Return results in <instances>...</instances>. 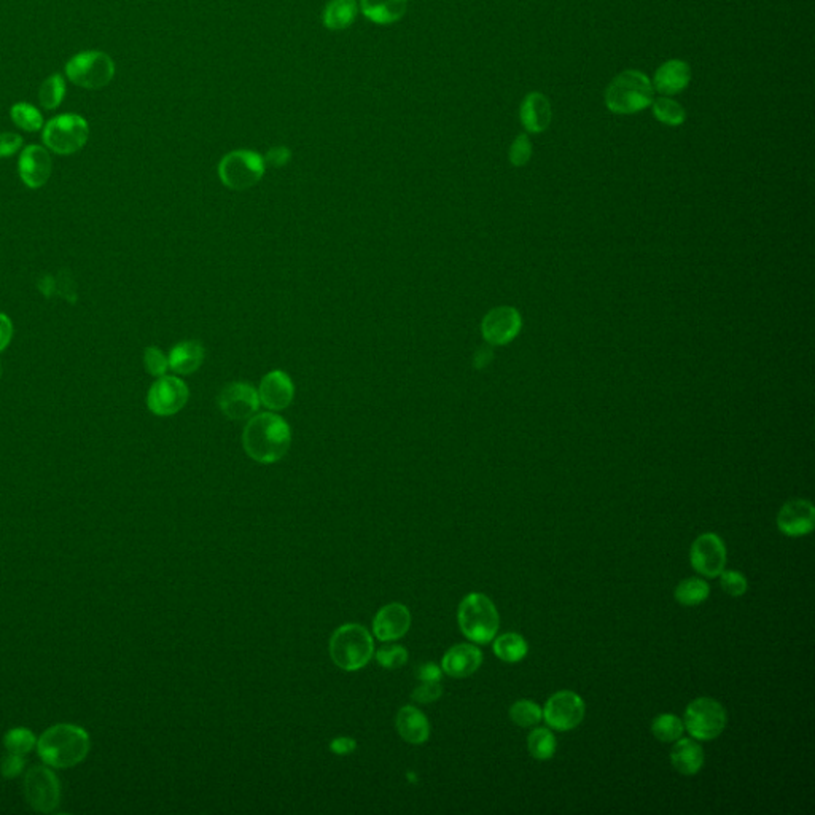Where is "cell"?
I'll use <instances>...</instances> for the list:
<instances>
[{"label":"cell","instance_id":"6da1fadb","mask_svg":"<svg viewBox=\"0 0 815 815\" xmlns=\"http://www.w3.org/2000/svg\"><path fill=\"white\" fill-rule=\"evenodd\" d=\"M292 430L287 421L275 413H257L247 419L243 446L247 456L259 464H275L289 452Z\"/></svg>","mask_w":815,"mask_h":815},{"label":"cell","instance_id":"7a4b0ae2","mask_svg":"<svg viewBox=\"0 0 815 815\" xmlns=\"http://www.w3.org/2000/svg\"><path fill=\"white\" fill-rule=\"evenodd\" d=\"M36 749L42 761L50 768L69 770L88 756L91 739L83 728L61 723L48 728L38 737Z\"/></svg>","mask_w":815,"mask_h":815},{"label":"cell","instance_id":"3957f363","mask_svg":"<svg viewBox=\"0 0 815 815\" xmlns=\"http://www.w3.org/2000/svg\"><path fill=\"white\" fill-rule=\"evenodd\" d=\"M457 622L462 634L473 644L486 645L494 640L500 626L496 604L486 594L470 593L460 602Z\"/></svg>","mask_w":815,"mask_h":815},{"label":"cell","instance_id":"277c9868","mask_svg":"<svg viewBox=\"0 0 815 815\" xmlns=\"http://www.w3.org/2000/svg\"><path fill=\"white\" fill-rule=\"evenodd\" d=\"M653 95L652 82L644 72L624 70L608 85L605 104L613 113L630 115L648 109L653 104Z\"/></svg>","mask_w":815,"mask_h":815},{"label":"cell","instance_id":"5b68a950","mask_svg":"<svg viewBox=\"0 0 815 815\" xmlns=\"http://www.w3.org/2000/svg\"><path fill=\"white\" fill-rule=\"evenodd\" d=\"M375 646L370 632L360 624H344L334 630L330 640V654L342 671H358L373 658Z\"/></svg>","mask_w":815,"mask_h":815},{"label":"cell","instance_id":"8992f818","mask_svg":"<svg viewBox=\"0 0 815 815\" xmlns=\"http://www.w3.org/2000/svg\"><path fill=\"white\" fill-rule=\"evenodd\" d=\"M728 715L725 707L713 697H697L691 701L683 715L685 731L693 739L709 742L717 739L725 731Z\"/></svg>","mask_w":815,"mask_h":815},{"label":"cell","instance_id":"52a82bcc","mask_svg":"<svg viewBox=\"0 0 815 815\" xmlns=\"http://www.w3.org/2000/svg\"><path fill=\"white\" fill-rule=\"evenodd\" d=\"M267 164L263 156L253 150H235L222 158L218 177L230 190L243 192L257 185L265 176Z\"/></svg>","mask_w":815,"mask_h":815},{"label":"cell","instance_id":"ba28073f","mask_svg":"<svg viewBox=\"0 0 815 815\" xmlns=\"http://www.w3.org/2000/svg\"><path fill=\"white\" fill-rule=\"evenodd\" d=\"M67 78L85 89H103L115 77V62L104 52H82L67 61Z\"/></svg>","mask_w":815,"mask_h":815},{"label":"cell","instance_id":"9c48e42d","mask_svg":"<svg viewBox=\"0 0 815 815\" xmlns=\"http://www.w3.org/2000/svg\"><path fill=\"white\" fill-rule=\"evenodd\" d=\"M88 121L77 113H64L50 119L44 128V142L58 155H74L86 145Z\"/></svg>","mask_w":815,"mask_h":815},{"label":"cell","instance_id":"30bf717a","mask_svg":"<svg viewBox=\"0 0 815 815\" xmlns=\"http://www.w3.org/2000/svg\"><path fill=\"white\" fill-rule=\"evenodd\" d=\"M24 798L40 814H52L60 806L61 786L48 766H32L24 776Z\"/></svg>","mask_w":815,"mask_h":815},{"label":"cell","instance_id":"8fae6325","mask_svg":"<svg viewBox=\"0 0 815 815\" xmlns=\"http://www.w3.org/2000/svg\"><path fill=\"white\" fill-rule=\"evenodd\" d=\"M543 720L551 729L567 733L581 725L585 720V701L571 689L557 691L545 703Z\"/></svg>","mask_w":815,"mask_h":815},{"label":"cell","instance_id":"7c38bea8","mask_svg":"<svg viewBox=\"0 0 815 815\" xmlns=\"http://www.w3.org/2000/svg\"><path fill=\"white\" fill-rule=\"evenodd\" d=\"M725 541L715 532H705L693 541L689 549L691 567L705 579H717L727 567Z\"/></svg>","mask_w":815,"mask_h":815},{"label":"cell","instance_id":"4fadbf2b","mask_svg":"<svg viewBox=\"0 0 815 815\" xmlns=\"http://www.w3.org/2000/svg\"><path fill=\"white\" fill-rule=\"evenodd\" d=\"M188 397V386L182 379L164 375L150 387L147 407L155 416L169 417L185 407Z\"/></svg>","mask_w":815,"mask_h":815},{"label":"cell","instance_id":"5bb4252c","mask_svg":"<svg viewBox=\"0 0 815 815\" xmlns=\"http://www.w3.org/2000/svg\"><path fill=\"white\" fill-rule=\"evenodd\" d=\"M217 403L225 417L231 421H244L251 419L259 413V391L247 383H231L223 387Z\"/></svg>","mask_w":815,"mask_h":815},{"label":"cell","instance_id":"9a60e30c","mask_svg":"<svg viewBox=\"0 0 815 815\" xmlns=\"http://www.w3.org/2000/svg\"><path fill=\"white\" fill-rule=\"evenodd\" d=\"M523 326L519 312L512 306H498L490 309L482 324V333L484 340L492 346H504L512 342Z\"/></svg>","mask_w":815,"mask_h":815},{"label":"cell","instance_id":"2e32d148","mask_svg":"<svg viewBox=\"0 0 815 815\" xmlns=\"http://www.w3.org/2000/svg\"><path fill=\"white\" fill-rule=\"evenodd\" d=\"M778 531L786 537H804L815 527L814 504L806 498H794L782 505L778 513Z\"/></svg>","mask_w":815,"mask_h":815},{"label":"cell","instance_id":"e0dca14e","mask_svg":"<svg viewBox=\"0 0 815 815\" xmlns=\"http://www.w3.org/2000/svg\"><path fill=\"white\" fill-rule=\"evenodd\" d=\"M259 391V403L271 411L289 408L295 397V386L289 375L281 370L269 371L263 376Z\"/></svg>","mask_w":815,"mask_h":815},{"label":"cell","instance_id":"ac0fdd59","mask_svg":"<svg viewBox=\"0 0 815 815\" xmlns=\"http://www.w3.org/2000/svg\"><path fill=\"white\" fill-rule=\"evenodd\" d=\"M18 169L24 185L42 188L52 177V156L40 145H29L22 150Z\"/></svg>","mask_w":815,"mask_h":815},{"label":"cell","instance_id":"d6986e66","mask_svg":"<svg viewBox=\"0 0 815 815\" xmlns=\"http://www.w3.org/2000/svg\"><path fill=\"white\" fill-rule=\"evenodd\" d=\"M482 664V653L472 644H459L451 646L443 656L441 671L452 679H467L473 675Z\"/></svg>","mask_w":815,"mask_h":815},{"label":"cell","instance_id":"ffe728a7","mask_svg":"<svg viewBox=\"0 0 815 815\" xmlns=\"http://www.w3.org/2000/svg\"><path fill=\"white\" fill-rule=\"evenodd\" d=\"M411 615L409 610L401 604H389L381 608L378 615L375 616L373 630L375 636L383 642H391L403 638L409 630Z\"/></svg>","mask_w":815,"mask_h":815},{"label":"cell","instance_id":"44dd1931","mask_svg":"<svg viewBox=\"0 0 815 815\" xmlns=\"http://www.w3.org/2000/svg\"><path fill=\"white\" fill-rule=\"evenodd\" d=\"M551 119L553 111L548 97L541 93H529L524 97L519 109V119L527 133L540 134L547 131L551 125Z\"/></svg>","mask_w":815,"mask_h":815},{"label":"cell","instance_id":"7402d4cb","mask_svg":"<svg viewBox=\"0 0 815 815\" xmlns=\"http://www.w3.org/2000/svg\"><path fill=\"white\" fill-rule=\"evenodd\" d=\"M669 758L672 768L682 776H696L697 772L704 768V749L701 747L699 741L693 737H680L679 741H675Z\"/></svg>","mask_w":815,"mask_h":815},{"label":"cell","instance_id":"603a6c76","mask_svg":"<svg viewBox=\"0 0 815 815\" xmlns=\"http://www.w3.org/2000/svg\"><path fill=\"white\" fill-rule=\"evenodd\" d=\"M689 82H691V69L688 64L682 60H671L664 62L656 70L652 85L661 95L672 96V95L682 93L683 89L688 86Z\"/></svg>","mask_w":815,"mask_h":815},{"label":"cell","instance_id":"cb8c5ba5","mask_svg":"<svg viewBox=\"0 0 815 815\" xmlns=\"http://www.w3.org/2000/svg\"><path fill=\"white\" fill-rule=\"evenodd\" d=\"M397 729L405 741L409 744H424L429 739V720L423 712L413 705H407L399 712Z\"/></svg>","mask_w":815,"mask_h":815},{"label":"cell","instance_id":"d4e9b609","mask_svg":"<svg viewBox=\"0 0 815 815\" xmlns=\"http://www.w3.org/2000/svg\"><path fill=\"white\" fill-rule=\"evenodd\" d=\"M204 357H206V352L200 342H178L177 346L172 348L171 354L168 357V362H169V368L174 373L186 376V375H193L194 371L200 370L201 365L204 362Z\"/></svg>","mask_w":815,"mask_h":815},{"label":"cell","instance_id":"484cf974","mask_svg":"<svg viewBox=\"0 0 815 815\" xmlns=\"http://www.w3.org/2000/svg\"><path fill=\"white\" fill-rule=\"evenodd\" d=\"M408 0H360V10L375 24H393L407 13Z\"/></svg>","mask_w":815,"mask_h":815},{"label":"cell","instance_id":"4316f807","mask_svg":"<svg viewBox=\"0 0 815 815\" xmlns=\"http://www.w3.org/2000/svg\"><path fill=\"white\" fill-rule=\"evenodd\" d=\"M358 15L356 0H330L324 8L322 22L326 29H348Z\"/></svg>","mask_w":815,"mask_h":815},{"label":"cell","instance_id":"83f0119b","mask_svg":"<svg viewBox=\"0 0 815 815\" xmlns=\"http://www.w3.org/2000/svg\"><path fill=\"white\" fill-rule=\"evenodd\" d=\"M492 650L498 660L515 664L526 658L527 653H529V644H527L526 638L518 632H506L498 638H494Z\"/></svg>","mask_w":815,"mask_h":815},{"label":"cell","instance_id":"f1b7e54d","mask_svg":"<svg viewBox=\"0 0 815 815\" xmlns=\"http://www.w3.org/2000/svg\"><path fill=\"white\" fill-rule=\"evenodd\" d=\"M711 596V586L699 577H689L675 586L674 597L683 607H696Z\"/></svg>","mask_w":815,"mask_h":815},{"label":"cell","instance_id":"f546056e","mask_svg":"<svg viewBox=\"0 0 815 815\" xmlns=\"http://www.w3.org/2000/svg\"><path fill=\"white\" fill-rule=\"evenodd\" d=\"M527 750L531 756L539 761H547L556 755V736L553 734L551 728H532V731L527 736Z\"/></svg>","mask_w":815,"mask_h":815},{"label":"cell","instance_id":"4dcf8cb0","mask_svg":"<svg viewBox=\"0 0 815 815\" xmlns=\"http://www.w3.org/2000/svg\"><path fill=\"white\" fill-rule=\"evenodd\" d=\"M652 734L656 741L663 744H674L685 733L683 720L679 719L674 713H660L652 721Z\"/></svg>","mask_w":815,"mask_h":815},{"label":"cell","instance_id":"1f68e13d","mask_svg":"<svg viewBox=\"0 0 815 815\" xmlns=\"http://www.w3.org/2000/svg\"><path fill=\"white\" fill-rule=\"evenodd\" d=\"M64 96H66V82L61 74L50 75L38 89V101L45 111L58 109Z\"/></svg>","mask_w":815,"mask_h":815},{"label":"cell","instance_id":"d6a6232c","mask_svg":"<svg viewBox=\"0 0 815 815\" xmlns=\"http://www.w3.org/2000/svg\"><path fill=\"white\" fill-rule=\"evenodd\" d=\"M508 715L513 723L519 728L539 727V723L543 720L540 705L535 704L531 699H518L516 703H513Z\"/></svg>","mask_w":815,"mask_h":815},{"label":"cell","instance_id":"836d02e7","mask_svg":"<svg viewBox=\"0 0 815 815\" xmlns=\"http://www.w3.org/2000/svg\"><path fill=\"white\" fill-rule=\"evenodd\" d=\"M652 105L653 115L664 125L679 127V125H683L687 119V111L682 105L669 97H660V99L653 101Z\"/></svg>","mask_w":815,"mask_h":815},{"label":"cell","instance_id":"e575fe53","mask_svg":"<svg viewBox=\"0 0 815 815\" xmlns=\"http://www.w3.org/2000/svg\"><path fill=\"white\" fill-rule=\"evenodd\" d=\"M10 117L16 127L21 128L28 133H37L44 127L42 113L34 105L26 104V103H18L13 105L10 111Z\"/></svg>","mask_w":815,"mask_h":815},{"label":"cell","instance_id":"d590c367","mask_svg":"<svg viewBox=\"0 0 815 815\" xmlns=\"http://www.w3.org/2000/svg\"><path fill=\"white\" fill-rule=\"evenodd\" d=\"M4 745L8 753L24 756L37 747V737L26 728H13L5 734Z\"/></svg>","mask_w":815,"mask_h":815},{"label":"cell","instance_id":"8d00e7d4","mask_svg":"<svg viewBox=\"0 0 815 815\" xmlns=\"http://www.w3.org/2000/svg\"><path fill=\"white\" fill-rule=\"evenodd\" d=\"M721 589L731 597H742L749 589V581L742 575L741 572L725 571L719 575Z\"/></svg>","mask_w":815,"mask_h":815},{"label":"cell","instance_id":"74e56055","mask_svg":"<svg viewBox=\"0 0 815 815\" xmlns=\"http://www.w3.org/2000/svg\"><path fill=\"white\" fill-rule=\"evenodd\" d=\"M376 660L379 664L386 669H397V667L407 664L408 652L405 646L400 645H389L379 648L376 653Z\"/></svg>","mask_w":815,"mask_h":815},{"label":"cell","instance_id":"f35d334b","mask_svg":"<svg viewBox=\"0 0 815 815\" xmlns=\"http://www.w3.org/2000/svg\"><path fill=\"white\" fill-rule=\"evenodd\" d=\"M144 364H145V368L149 371L152 376L155 378H161L166 375V371L169 368V362H168V357L164 356L163 352L158 348H147L145 349V354H144Z\"/></svg>","mask_w":815,"mask_h":815},{"label":"cell","instance_id":"ab89813d","mask_svg":"<svg viewBox=\"0 0 815 815\" xmlns=\"http://www.w3.org/2000/svg\"><path fill=\"white\" fill-rule=\"evenodd\" d=\"M531 156H532V142L527 137V134H519L510 147V161L513 166L521 168L529 163Z\"/></svg>","mask_w":815,"mask_h":815},{"label":"cell","instance_id":"60d3db41","mask_svg":"<svg viewBox=\"0 0 815 815\" xmlns=\"http://www.w3.org/2000/svg\"><path fill=\"white\" fill-rule=\"evenodd\" d=\"M441 695H443L441 682H423V685H421L419 688L415 689L413 699L417 701V703L427 704V703L437 701L438 697L441 696Z\"/></svg>","mask_w":815,"mask_h":815},{"label":"cell","instance_id":"b9f144b4","mask_svg":"<svg viewBox=\"0 0 815 815\" xmlns=\"http://www.w3.org/2000/svg\"><path fill=\"white\" fill-rule=\"evenodd\" d=\"M24 771V756L7 753L0 764V774L5 778H15Z\"/></svg>","mask_w":815,"mask_h":815},{"label":"cell","instance_id":"7bdbcfd3","mask_svg":"<svg viewBox=\"0 0 815 815\" xmlns=\"http://www.w3.org/2000/svg\"><path fill=\"white\" fill-rule=\"evenodd\" d=\"M22 147V137L16 133L0 134V158L15 155Z\"/></svg>","mask_w":815,"mask_h":815},{"label":"cell","instance_id":"ee69618b","mask_svg":"<svg viewBox=\"0 0 815 815\" xmlns=\"http://www.w3.org/2000/svg\"><path fill=\"white\" fill-rule=\"evenodd\" d=\"M265 160V164L267 166H273V168H282L285 164L289 163L292 160V152L287 147L284 145H279V147H275V149H269L267 152V155L263 156Z\"/></svg>","mask_w":815,"mask_h":815},{"label":"cell","instance_id":"f6af8a7d","mask_svg":"<svg viewBox=\"0 0 815 815\" xmlns=\"http://www.w3.org/2000/svg\"><path fill=\"white\" fill-rule=\"evenodd\" d=\"M13 338V324L5 314L0 312V352L8 348Z\"/></svg>","mask_w":815,"mask_h":815},{"label":"cell","instance_id":"bcb514c9","mask_svg":"<svg viewBox=\"0 0 815 815\" xmlns=\"http://www.w3.org/2000/svg\"><path fill=\"white\" fill-rule=\"evenodd\" d=\"M417 677L423 682H441V669L437 664H433V663H425V664L419 667Z\"/></svg>","mask_w":815,"mask_h":815},{"label":"cell","instance_id":"7dc6e473","mask_svg":"<svg viewBox=\"0 0 815 815\" xmlns=\"http://www.w3.org/2000/svg\"><path fill=\"white\" fill-rule=\"evenodd\" d=\"M492 358H494L492 349L488 348V346H486V348H480L476 350V354H474L473 357L474 366L480 368V370H482V368H486V366L492 362Z\"/></svg>","mask_w":815,"mask_h":815},{"label":"cell","instance_id":"c3c4849f","mask_svg":"<svg viewBox=\"0 0 815 815\" xmlns=\"http://www.w3.org/2000/svg\"><path fill=\"white\" fill-rule=\"evenodd\" d=\"M356 749V742L349 737H338L332 742V750L334 753H340V755H344V753H352V750Z\"/></svg>","mask_w":815,"mask_h":815},{"label":"cell","instance_id":"681fc988","mask_svg":"<svg viewBox=\"0 0 815 815\" xmlns=\"http://www.w3.org/2000/svg\"><path fill=\"white\" fill-rule=\"evenodd\" d=\"M0 375H2V366H0Z\"/></svg>","mask_w":815,"mask_h":815}]
</instances>
